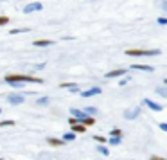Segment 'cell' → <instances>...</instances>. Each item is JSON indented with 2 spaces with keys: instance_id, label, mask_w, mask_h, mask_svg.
I'll use <instances>...</instances> for the list:
<instances>
[{
  "instance_id": "obj_29",
  "label": "cell",
  "mask_w": 167,
  "mask_h": 160,
  "mask_svg": "<svg viewBox=\"0 0 167 160\" xmlns=\"http://www.w3.org/2000/svg\"><path fill=\"white\" fill-rule=\"evenodd\" d=\"M11 87H16V88H22V87H23V85H22V83H11Z\"/></svg>"
},
{
  "instance_id": "obj_22",
  "label": "cell",
  "mask_w": 167,
  "mask_h": 160,
  "mask_svg": "<svg viewBox=\"0 0 167 160\" xmlns=\"http://www.w3.org/2000/svg\"><path fill=\"white\" fill-rule=\"evenodd\" d=\"M13 124H15V121H11V119H9V121H2V122H0V128H4V126H13Z\"/></svg>"
},
{
  "instance_id": "obj_14",
  "label": "cell",
  "mask_w": 167,
  "mask_h": 160,
  "mask_svg": "<svg viewBox=\"0 0 167 160\" xmlns=\"http://www.w3.org/2000/svg\"><path fill=\"white\" fill-rule=\"evenodd\" d=\"M86 130V128H85V126H83V124H72V133H83V131Z\"/></svg>"
},
{
  "instance_id": "obj_1",
  "label": "cell",
  "mask_w": 167,
  "mask_h": 160,
  "mask_svg": "<svg viewBox=\"0 0 167 160\" xmlns=\"http://www.w3.org/2000/svg\"><path fill=\"white\" fill-rule=\"evenodd\" d=\"M6 79V83H38V85H42L43 83V79H38V78H32V76H25V74H9V76H6L4 78Z\"/></svg>"
},
{
  "instance_id": "obj_16",
  "label": "cell",
  "mask_w": 167,
  "mask_h": 160,
  "mask_svg": "<svg viewBox=\"0 0 167 160\" xmlns=\"http://www.w3.org/2000/svg\"><path fill=\"white\" fill-rule=\"evenodd\" d=\"M74 138H76V133L68 131V133H65V135H63V138H61V140H63V142H72Z\"/></svg>"
},
{
  "instance_id": "obj_27",
  "label": "cell",
  "mask_w": 167,
  "mask_h": 160,
  "mask_svg": "<svg viewBox=\"0 0 167 160\" xmlns=\"http://www.w3.org/2000/svg\"><path fill=\"white\" fill-rule=\"evenodd\" d=\"M25 31H29V29H13V31H11V34H16V32H25Z\"/></svg>"
},
{
  "instance_id": "obj_20",
  "label": "cell",
  "mask_w": 167,
  "mask_h": 160,
  "mask_svg": "<svg viewBox=\"0 0 167 160\" xmlns=\"http://www.w3.org/2000/svg\"><path fill=\"white\" fill-rule=\"evenodd\" d=\"M36 104H40V106H45V104H49V97H40L36 101Z\"/></svg>"
},
{
  "instance_id": "obj_23",
  "label": "cell",
  "mask_w": 167,
  "mask_h": 160,
  "mask_svg": "<svg viewBox=\"0 0 167 160\" xmlns=\"http://www.w3.org/2000/svg\"><path fill=\"white\" fill-rule=\"evenodd\" d=\"M110 144H111V146H119V144H120V138L111 137V138H110Z\"/></svg>"
},
{
  "instance_id": "obj_32",
  "label": "cell",
  "mask_w": 167,
  "mask_h": 160,
  "mask_svg": "<svg viewBox=\"0 0 167 160\" xmlns=\"http://www.w3.org/2000/svg\"><path fill=\"white\" fill-rule=\"evenodd\" d=\"M165 87H167V79H165Z\"/></svg>"
},
{
  "instance_id": "obj_4",
  "label": "cell",
  "mask_w": 167,
  "mask_h": 160,
  "mask_svg": "<svg viewBox=\"0 0 167 160\" xmlns=\"http://www.w3.org/2000/svg\"><path fill=\"white\" fill-rule=\"evenodd\" d=\"M138 113H140V108L138 106H133V108H128L126 112H124V119H128V121H131V119H137Z\"/></svg>"
},
{
  "instance_id": "obj_9",
  "label": "cell",
  "mask_w": 167,
  "mask_h": 160,
  "mask_svg": "<svg viewBox=\"0 0 167 160\" xmlns=\"http://www.w3.org/2000/svg\"><path fill=\"white\" fill-rule=\"evenodd\" d=\"M144 104H145V106H149L151 110H155V112H160V110H162V104L151 101V99H144Z\"/></svg>"
},
{
  "instance_id": "obj_8",
  "label": "cell",
  "mask_w": 167,
  "mask_h": 160,
  "mask_svg": "<svg viewBox=\"0 0 167 160\" xmlns=\"http://www.w3.org/2000/svg\"><path fill=\"white\" fill-rule=\"evenodd\" d=\"M101 94V88L99 87H94V88H88V90H85L83 94H81V97H92V95H97Z\"/></svg>"
},
{
  "instance_id": "obj_26",
  "label": "cell",
  "mask_w": 167,
  "mask_h": 160,
  "mask_svg": "<svg viewBox=\"0 0 167 160\" xmlns=\"http://www.w3.org/2000/svg\"><path fill=\"white\" fill-rule=\"evenodd\" d=\"M95 140H97V142H106V138H104V137H101V135H95Z\"/></svg>"
},
{
  "instance_id": "obj_18",
  "label": "cell",
  "mask_w": 167,
  "mask_h": 160,
  "mask_svg": "<svg viewBox=\"0 0 167 160\" xmlns=\"http://www.w3.org/2000/svg\"><path fill=\"white\" fill-rule=\"evenodd\" d=\"M156 94H160L162 97H167V87H156Z\"/></svg>"
},
{
  "instance_id": "obj_19",
  "label": "cell",
  "mask_w": 167,
  "mask_h": 160,
  "mask_svg": "<svg viewBox=\"0 0 167 160\" xmlns=\"http://www.w3.org/2000/svg\"><path fill=\"white\" fill-rule=\"evenodd\" d=\"M97 151L101 153V155H104V157H108V155H110L108 148H104V146H99V148H97Z\"/></svg>"
},
{
  "instance_id": "obj_21",
  "label": "cell",
  "mask_w": 167,
  "mask_h": 160,
  "mask_svg": "<svg viewBox=\"0 0 167 160\" xmlns=\"http://www.w3.org/2000/svg\"><path fill=\"white\" fill-rule=\"evenodd\" d=\"M111 137L120 138V137H122V131H120V130H111Z\"/></svg>"
},
{
  "instance_id": "obj_31",
  "label": "cell",
  "mask_w": 167,
  "mask_h": 160,
  "mask_svg": "<svg viewBox=\"0 0 167 160\" xmlns=\"http://www.w3.org/2000/svg\"><path fill=\"white\" fill-rule=\"evenodd\" d=\"M162 8H164V11L167 13V2H164V4H162Z\"/></svg>"
},
{
  "instance_id": "obj_11",
  "label": "cell",
  "mask_w": 167,
  "mask_h": 160,
  "mask_svg": "<svg viewBox=\"0 0 167 160\" xmlns=\"http://www.w3.org/2000/svg\"><path fill=\"white\" fill-rule=\"evenodd\" d=\"M47 142H49V146H63L65 144L61 138H54V137H49L47 138Z\"/></svg>"
},
{
  "instance_id": "obj_6",
  "label": "cell",
  "mask_w": 167,
  "mask_h": 160,
  "mask_svg": "<svg viewBox=\"0 0 167 160\" xmlns=\"http://www.w3.org/2000/svg\"><path fill=\"white\" fill-rule=\"evenodd\" d=\"M126 74V68H115V70H111V72L106 74V79H111V78H120Z\"/></svg>"
},
{
  "instance_id": "obj_13",
  "label": "cell",
  "mask_w": 167,
  "mask_h": 160,
  "mask_svg": "<svg viewBox=\"0 0 167 160\" xmlns=\"http://www.w3.org/2000/svg\"><path fill=\"white\" fill-rule=\"evenodd\" d=\"M61 88H70L72 92H79V87L74 83H61Z\"/></svg>"
},
{
  "instance_id": "obj_17",
  "label": "cell",
  "mask_w": 167,
  "mask_h": 160,
  "mask_svg": "<svg viewBox=\"0 0 167 160\" xmlns=\"http://www.w3.org/2000/svg\"><path fill=\"white\" fill-rule=\"evenodd\" d=\"M95 113H97V108H94V106H86V108H85V115L94 117Z\"/></svg>"
},
{
  "instance_id": "obj_33",
  "label": "cell",
  "mask_w": 167,
  "mask_h": 160,
  "mask_svg": "<svg viewBox=\"0 0 167 160\" xmlns=\"http://www.w3.org/2000/svg\"><path fill=\"white\" fill-rule=\"evenodd\" d=\"M0 113H2V108H0Z\"/></svg>"
},
{
  "instance_id": "obj_25",
  "label": "cell",
  "mask_w": 167,
  "mask_h": 160,
  "mask_svg": "<svg viewBox=\"0 0 167 160\" xmlns=\"http://www.w3.org/2000/svg\"><path fill=\"white\" fill-rule=\"evenodd\" d=\"M158 23H160V25H167V18H165V16L158 18Z\"/></svg>"
},
{
  "instance_id": "obj_24",
  "label": "cell",
  "mask_w": 167,
  "mask_h": 160,
  "mask_svg": "<svg viewBox=\"0 0 167 160\" xmlns=\"http://www.w3.org/2000/svg\"><path fill=\"white\" fill-rule=\"evenodd\" d=\"M6 23H9V18L7 16H0V25H6Z\"/></svg>"
},
{
  "instance_id": "obj_3",
  "label": "cell",
  "mask_w": 167,
  "mask_h": 160,
  "mask_svg": "<svg viewBox=\"0 0 167 160\" xmlns=\"http://www.w3.org/2000/svg\"><path fill=\"white\" fill-rule=\"evenodd\" d=\"M40 9H43V4H42V2H31V4H27V6L23 8V13L29 15L32 11H40Z\"/></svg>"
},
{
  "instance_id": "obj_28",
  "label": "cell",
  "mask_w": 167,
  "mask_h": 160,
  "mask_svg": "<svg viewBox=\"0 0 167 160\" xmlns=\"http://www.w3.org/2000/svg\"><path fill=\"white\" fill-rule=\"evenodd\" d=\"M160 130H162V131H167V122H160Z\"/></svg>"
},
{
  "instance_id": "obj_7",
  "label": "cell",
  "mask_w": 167,
  "mask_h": 160,
  "mask_svg": "<svg viewBox=\"0 0 167 160\" xmlns=\"http://www.w3.org/2000/svg\"><path fill=\"white\" fill-rule=\"evenodd\" d=\"M70 113H72V117L77 121V122L83 121L85 117H88V115H85V112H83V110H77V108H72V110H70Z\"/></svg>"
},
{
  "instance_id": "obj_2",
  "label": "cell",
  "mask_w": 167,
  "mask_h": 160,
  "mask_svg": "<svg viewBox=\"0 0 167 160\" xmlns=\"http://www.w3.org/2000/svg\"><path fill=\"white\" fill-rule=\"evenodd\" d=\"M128 56H158L160 51H140V49H130L126 51Z\"/></svg>"
},
{
  "instance_id": "obj_12",
  "label": "cell",
  "mask_w": 167,
  "mask_h": 160,
  "mask_svg": "<svg viewBox=\"0 0 167 160\" xmlns=\"http://www.w3.org/2000/svg\"><path fill=\"white\" fill-rule=\"evenodd\" d=\"M135 70H145V72H153V67L151 65H131Z\"/></svg>"
},
{
  "instance_id": "obj_30",
  "label": "cell",
  "mask_w": 167,
  "mask_h": 160,
  "mask_svg": "<svg viewBox=\"0 0 167 160\" xmlns=\"http://www.w3.org/2000/svg\"><path fill=\"white\" fill-rule=\"evenodd\" d=\"M151 160H167V158H162V157H156V155H153Z\"/></svg>"
},
{
  "instance_id": "obj_34",
  "label": "cell",
  "mask_w": 167,
  "mask_h": 160,
  "mask_svg": "<svg viewBox=\"0 0 167 160\" xmlns=\"http://www.w3.org/2000/svg\"><path fill=\"white\" fill-rule=\"evenodd\" d=\"M0 160H4V158H0Z\"/></svg>"
},
{
  "instance_id": "obj_5",
  "label": "cell",
  "mask_w": 167,
  "mask_h": 160,
  "mask_svg": "<svg viewBox=\"0 0 167 160\" xmlns=\"http://www.w3.org/2000/svg\"><path fill=\"white\" fill-rule=\"evenodd\" d=\"M23 95H20V94H11V95H7V102L9 104H13V106H18V104H22L23 102Z\"/></svg>"
},
{
  "instance_id": "obj_15",
  "label": "cell",
  "mask_w": 167,
  "mask_h": 160,
  "mask_svg": "<svg viewBox=\"0 0 167 160\" xmlns=\"http://www.w3.org/2000/svg\"><path fill=\"white\" fill-rule=\"evenodd\" d=\"M34 45H36V47H49V45H52V42L51 40H36Z\"/></svg>"
},
{
  "instance_id": "obj_10",
  "label": "cell",
  "mask_w": 167,
  "mask_h": 160,
  "mask_svg": "<svg viewBox=\"0 0 167 160\" xmlns=\"http://www.w3.org/2000/svg\"><path fill=\"white\" fill-rule=\"evenodd\" d=\"M79 124H83L85 128H86V126H94V124H95V119H94V117H85L83 121H79Z\"/></svg>"
}]
</instances>
